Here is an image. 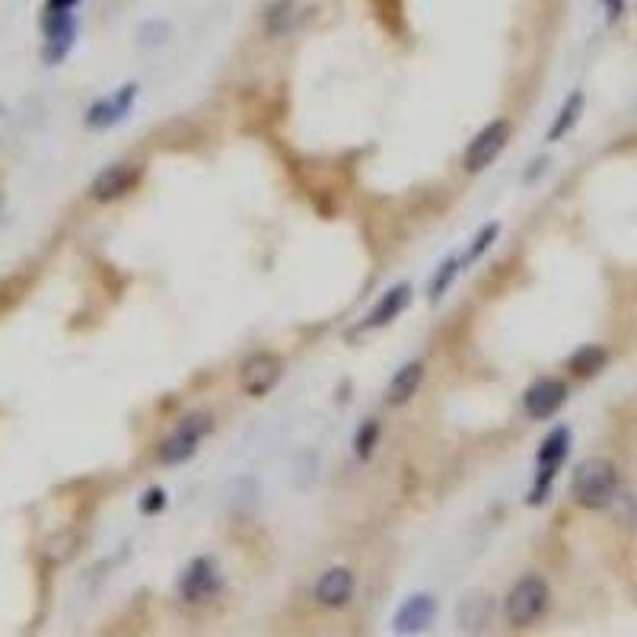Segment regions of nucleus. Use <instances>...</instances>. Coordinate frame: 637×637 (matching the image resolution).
Masks as SVG:
<instances>
[{
    "label": "nucleus",
    "instance_id": "a211bd4d",
    "mask_svg": "<svg viewBox=\"0 0 637 637\" xmlns=\"http://www.w3.org/2000/svg\"><path fill=\"white\" fill-rule=\"evenodd\" d=\"M459 265H462V258H446V262L440 265V271L434 274V281H430V300H440L446 290H450L453 278L459 274Z\"/></svg>",
    "mask_w": 637,
    "mask_h": 637
},
{
    "label": "nucleus",
    "instance_id": "aec40b11",
    "mask_svg": "<svg viewBox=\"0 0 637 637\" xmlns=\"http://www.w3.org/2000/svg\"><path fill=\"white\" fill-rule=\"evenodd\" d=\"M497 233H501V227H497V223H488V227H481V233L472 239V249L462 255V265H469V262H475V258H481V252H485L494 243Z\"/></svg>",
    "mask_w": 637,
    "mask_h": 637
},
{
    "label": "nucleus",
    "instance_id": "9d476101",
    "mask_svg": "<svg viewBox=\"0 0 637 637\" xmlns=\"http://www.w3.org/2000/svg\"><path fill=\"white\" fill-rule=\"evenodd\" d=\"M316 602L325 609H341L348 606V599L354 596V574L348 567H329L319 580H316V590H313Z\"/></svg>",
    "mask_w": 637,
    "mask_h": 637
},
{
    "label": "nucleus",
    "instance_id": "423d86ee",
    "mask_svg": "<svg viewBox=\"0 0 637 637\" xmlns=\"http://www.w3.org/2000/svg\"><path fill=\"white\" fill-rule=\"evenodd\" d=\"M510 122H504V118H497V122H491V125H485L481 128L472 141H469V147H466V153H462V166H466L469 172H481V169H488L497 157H501V150L507 147V141H510Z\"/></svg>",
    "mask_w": 637,
    "mask_h": 637
},
{
    "label": "nucleus",
    "instance_id": "5701e85b",
    "mask_svg": "<svg viewBox=\"0 0 637 637\" xmlns=\"http://www.w3.org/2000/svg\"><path fill=\"white\" fill-rule=\"evenodd\" d=\"M77 0H48V10H74Z\"/></svg>",
    "mask_w": 637,
    "mask_h": 637
},
{
    "label": "nucleus",
    "instance_id": "2eb2a0df",
    "mask_svg": "<svg viewBox=\"0 0 637 637\" xmlns=\"http://www.w3.org/2000/svg\"><path fill=\"white\" fill-rule=\"evenodd\" d=\"M408 300H411V287H408V284L392 287L389 294H383V297H380V303L373 306V313L367 316L364 329H383V325H389L395 316L402 313V309L408 306Z\"/></svg>",
    "mask_w": 637,
    "mask_h": 637
},
{
    "label": "nucleus",
    "instance_id": "4468645a",
    "mask_svg": "<svg viewBox=\"0 0 637 637\" xmlns=\"http://www.w3.org/2000/svg\"><path fill=\"white\" fill-rule=\"evenodd\" d=\"M421 380H424V364H421V360H411V364L399 367L392 380H389V386H386V405H392V408L408 405L411 399H415V392L421 389Z\"/></svg>",
    "mask_w": 637,
    "mask_h": 637
},
{
    "label": "nucleus",
    "instance_id": "6e6552de",
    "mask_svg": "<svg viewBox=\"0 0 637 637\" xmlns=\"http://www.w3.org/2000/svg\"><path fill=\"white\" fill-rule=\"evenodd\" d=\"M220 590V574L211 558H195L179 577V596L185 602H208Z\"/></svg>",
    "mask_w": 637,
    "mask_h": 637
},
{
    "label": "nucleus",
    "instance_id": "f8f14e48",
    "mask_svg": "<svg viewBox=\"0 0 637 637\" xmlns=\"http://www.w3.org/2000/svg\"><path fill=\"white\" fill-rule=\"evenodd\" d=\"M434 615H437V602L430 599L427 593H418V596L405 599V606L395 612V631H399V634H418V631H424L430 622H434Z\"/></svg>",
    "mask_w": 637,
    "mask_h": 637
},
{
    "label": "nucleus",
    "instance_id": "412c9836",
    "mask_svg": "<svg viewBox=\"0 0 637 637\" xmlns=\"http://www.w3.org/2000/svg\"><path fill=\"white\" fill-rule=\"evenodd\" d=\"M163 507H166V491H160V488L147 491V497L141 501V510H144V513H157V510H163Z\"/></svg>",
    "mask_w": 637,
    "mask_h": 637
},
{
    "label": "nucleus",
    "instance_id": "1a4fd4ad",
    "mask_svg": "<svg viewBox=\"0 0 637 637\" xmlns=\"http://www.w3.org/2000/svg\"><path fill=\"white\" fill-rule=\"evenodd\" d=\"M77 36V23H74V13L71 10H48L45 13V61L48 64H58L67 51L74 45Z\"/></svg>",
    "mask_w": 637,
    "mask_h": 637
},
{
    "label": "nucleus",
    "instance_id": "dca6fc26",
    "mask_svg": "<svg viewBox=\"0 0 637 637\" xmlns=\"http://www.w3.org/2000/svg\"><path fill=\"white\" fill-rule=\"evenodd\" d=\"M606 364H609V351L602 348V344H583V348L574 351L571 360H567L571 373L574 376H583V380H587V376H596Z\"/></svg>",
    "mask_w": 637,
    "mask_h": 637
},
{
    "label": "nucleus",
    "instance_id": "0eeeda50",
    "mask_svg": "<svg viewBox=\"0 0 637 637\" xmlns=\"http://www.w3.org/2000/svg\"><path fill=\"white\" fill-rule=\"evenodd\" d=\"M564 402H567V383L555 380V376H542V380L532 383L523 395V408L532 421H545L558 415Z\"/></svg>",
    "mask_w": 637,
    "mask_h": 637
},
{
    "label": "nucleus",
    "instance_id": "20e7f679",
    "mask_svg": "<svg viewBox=\"0 0 637 637\" xmlns=\"http://www.w3.org/2000/svg\"><path fill=\"white\" fill-rule=\"evenodd\" d=\"M567 450H571V430L555 427L552 434L545 437L542 450H539V472H536V485H532V491H529V504H542L548 497L552 481L558 478L561 462L567 459Z\"/></svg>",
    "mask_w": 637,
    "mask_h": 637
},
{
    "label": "nucleus",
    "instance_id": "ddd939ff",
    "mask_svg": "<svg viewBox=\"0 0 637 637\" xmlns=\"http://www.w3.org/2000/svg\"><path fill=\"white\" fill-rule=\"evenodd\" d=\"M134 96H137V86L128 83V86H122V93H118V96L99 99L96 106L90 109V115H86V125H90V128H109L115 122H122V118L128 115V109H131Z\"/></svg>",
    "mask_w": 637,
    "mask_h": 637
},
{
    "label": "nucleus",
    "instance_id": "f03ea898",
    "mask_svg": "<svg viewBox=\"0 0 637 637\" xmlns=\"http://www.w3.org/2000/svg\"><path fill=\"white\" fill-rule=\"evenodd\" d=\"M214 430V418L204 415V411H195V415H188L179 421V427L172 430V434L160 443L157 450V459L163 462V466H179V462L192 459L198 443L208 437Z\"/></svg>",
    "mask_w": 637,
    "mask_h": 637
},
{
    "label": "nucleus",
    "instance_id": "39448f33",
    "mask_svg": "<svg viewBox=\"0 0 637 637\" xmlns=\"http://www.w3.org/2000/svg\"><path fill=\"white\" fill-rule=\"evenodd\" d=\"M281 376H284L281 357L271 351H258L246 357L243 367H239V389H243L249 399H265V395L281 383Z\"/></svg>",
    "mask_w": 637,
    "mask_h": 637
},
{
    "label": "nucleus",
    "instance_id": "7ed1b4c3",
    "mask_svg": "<svg viewBox=\"0 0 637 637\" xmlns=\"http://www.w3.org/2000/svg\"><path fill=\"white\" fill-rule=\"evenodd\" d=\"M548 609V583L539 574H526L523 580L513 583V590L507 596V618L510 625L526 628L532 622H539Z\"/></svg>",
    "mask_w": 637,
    "mask_h": 637
},
{
    "label": "nucleus",
    "instance_id": "f3484780",
    "mask_svg": "<svg viewBox=\"0 0 637 637\" xmlns=\"http://www.w3.org/2000/svg\"><path fill=\"white\" fill-rule=\"evenodd\" d=\"M580 115H583V93H571V96H567L564 106H561V112H558V118H555V125L548 128V141H561V137L580 122Z\"/></svg>",
    "mask_w": 637,
    "mask_h": 637
},
{
    "label": "nucleus",
    "instance_id": "9b49d317",
    "mask_svg": "<svg viewBox=\"0 0 637 637\" xmlns=\"http://www.w3.org/2000/svg\"><path fill=\"white\" fill-rule=\"evenodd\" d=\"M134 185H137V169L128 166V163H115V166H106L93 179L90 198L93 201H115V198L128 195Z\"/></svg>",
    "mask_w": 637,
    "mask_h": 637
},
{
    "label": "nucleus",
    "instance_id": "f257e3e1",
    "mask_svg": "<svg viewBox=\"0 0 637 637\" xmlns=\"http://www.w3.org/2000/svg\"><path fill=\"white\" fill-rule=\"evenodd\" d=\"M571 494H574V501L580 507H587V510H602V507L615 504V497H618V472H615V466L609 459H602V456L583 459L580 466L574 469Z\"/></svg>",
    "mask_w": 637,
    "mask_h": 637
},
{
    "label": "nucleus",
    "instance_id": "4be33fe9",
    "mask_svg": "<svg viewBox=\"0 0 637 637\" xmlns=\"http://www.w3.org/2000/svg\"><path fill=\"white\" fill-rule=\"evenodd\" d=\"M602 4H606V10H609V20H618L625 10V0H602Z\"/></svg>",
    "mask_w": 637,
    "mask_h": 637
},
{
    "label": "nucleus",
    "instance_id": "6ab92c4d",
    "mask_svg": "<svg viewBox=\"0 0 637 637\" xmlns=\"http://www.w3.org/2000/svg\"><path fill=\"white\" fill-rule=\"evenodd\" d=\"M376 440H380V424H376V421H364V424H360V430H357V437H354V453L360 459H367L373 453Z\"/></svg>",
    "mask_w": 637,
    "mask_h": 637
}]
</instances>
